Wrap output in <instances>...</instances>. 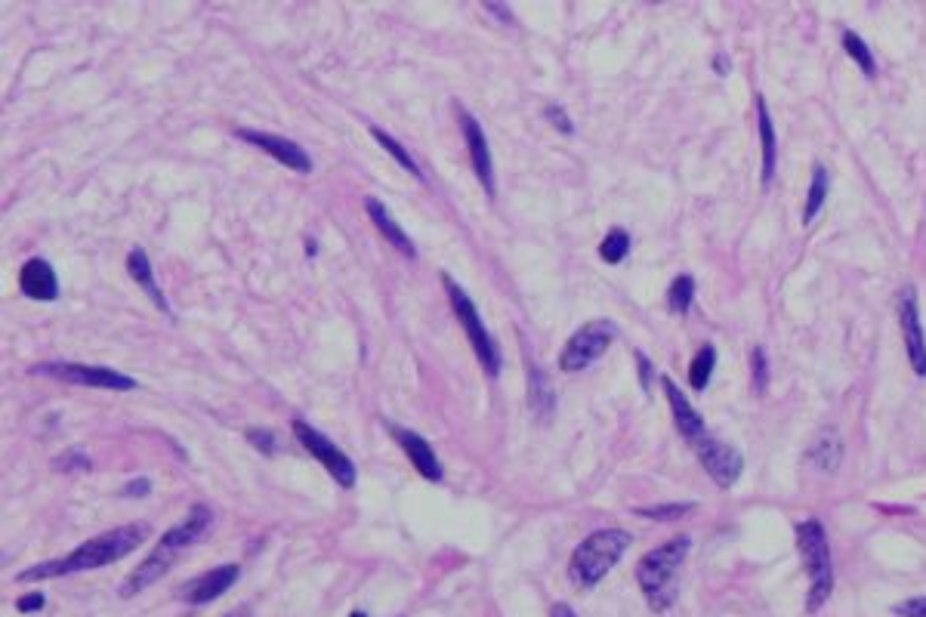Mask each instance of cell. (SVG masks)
Listing matches in <instances>:
<instances>
[{
    "label": "cell",
    "instance_id": "ba28073f",
    "mask_svg": "<svg viewBox=\"0 0 926 617\" xmlns=\"http://www.w3.org/2000/svg\"><path fill=\"white\" fill-rule=\"evenodd\" d=\"M34 374L44 377H56L75 386H90V389H112V392H133L136 380L115 371V368H102V365H78V361H44V365H34Z\"/></svg>",
    "mask_w": 926,
    "mask_h": 617
},
{
    "label": "cell",
    "instance_id": "f546056e",
    "mask_svg": "<svg viewBox=\"0 0 926 617\" xmlns=\"http://www.w3.org/2000/svg\"><path fill=\"white\" fill-rule=\"evenodd\" d=\"M751 380H754V392L766 395V389H769V358H766L763 346H754V352H751Z\"/></svg>",
    "mask_w": 926,
    "mask_h": 617
},
{
    "label": "cell",
    "instance_id": "5b68a950",
    "mask_svg": "<svg viewBox=\"0 0 926 617\" xmlns=\"http://www.w3.org/2000/svg\"><path fill=\"white\" fill-rule=\"evenodd\" d=\"M797 550L809 577V596H806V611L815 614L822 611V605L834 593V559L828 547V531L818 519H803L797 525Z\"/></svg>",
    "mask_w": 926,
    "mask_h": 617
},
{
    "label": "cell",
    "instance_id": "d6a6232c",
    "mask_svg": "<svg viewBox=\"0 0 926 617\" xmlns=\"http://www.w3.org/2000/svg\"><path fill=\"white\" fill-rule=\"evenodd\" d=\"M893 611H896L899 617H926V596L905 599V602L893 605Z\"/></svg>",
    "mask_w": 926,
    "mask_h": 617
},
{
    "label": "cell",
    "instance_id": "83f0119b",
    "mask_svg": "<svg viewBox=\"0 0 926 617\" xmlns=\"http://www.w3.org/2000/svg\"><path fill=\"white\" fill-rule=\"evenodd\" d=\"M627 253H630V235H627L624 229H612L609 235L602 238V244H599V257H602L605 263H609V266L624 263Z\"/></svg>",
    "mask_w": 926,
    "mask_h": 617
},
{
    "label": "cell",
    "instance_id": "2e32d148",
    "mask_svg": "<svg viewBox=\"0 0 926 617\" xmlns=\"http://www.w3.org/2000/svg\"><path fill=\"white\" fill-rule=\"evenodd\" d=\"M661 386H664V395H667V405H670V411H673V420H676V429H680V435L686 442H698L701 435H707V429H704V417L692 408V402L683 395V389L676 386L670 377H661Z\"/></svg>",
    "mask_w": 926,
    "mask_h": 617
},
{
    "label": "cell",
    "instance_id": "4dcf8cb0",
    "mask_svg": "<svg viewBox=\"0 0 926 617\" xmlns=\"http://www.w3.org/2000/svg\"><path fill=\"white\" fill-rule=\"evenodd\" d=\"M544 118L559 130V133H565V136H572L575 133V124H572V118L565 115V108L562 105H547L544 108Z\"/></svg>",
    "mask_w": 926,
    "mask_h": 617
},
{
    "label": "cell",
    "instance_id": "277c9868",
    "mask_svg": "<svg viewBox=\"0 0 926 617\" xmlns=\"http://www.w3.org/2000/svg\"><path fill=\"white\" fill-rule=\"evenodd\" d=\"M630 531L624 528H599L593 534H587L581 540V547L572 553V562H568V577L578 590H593L599 580L609 574L621 556L630 550Z\"/></svg>",
    "mask_w": 926,
    "mask_h": 617
},
{
    "label": "cell",
    "instance_id": "4316f807",
    "mask_svg": "<svg viewBox=\"0 0 926 617\" xmlns=\"http://www.w3.org/2000/svg\"><path fill=\"white\" fill-rule=\"evenodd\" d=\"M371 136H374V139H377V142L383 145V152H386V155H393V158H396V164H399L402 170H408L411 176H417L420 183H423L426 176H423L420 164H417V161L411 158V152L405 149V145H402L399 139H393V136H389V133H383L380 127H371Z\"/></svg>",
    "mask_w": 926,
    "mask_h": 617
},
{
    "label": "cell",
    "instance_id": "e0dca14e",
    "mask_svg": "<svg viewBox=\"0 0 926 617\" xmlns=\"http://www.w3.org/2000/svg\"><path fill=\"white\" fill-rule=\"evenodd\" d=\"M19 290H22L25 297H31V300L53 303V300L59 297L56 269H53L47 260H41V257L28 260V263L22 266V272H19Z\"/></svg>",
    "mask_w": 926,
    "mask_h": 617
},
{
    "label": "cell",
    "instance_id": "e575fe53",
    "mask_svg": "<svg viewBox=\"0 0 926 617\" xmlns=\"http://www.w3.org/2000/svg\"><path fill=\"white\" fill-rule=\"evenodd\" d=\"M44 593H31V596H22L19 602H16V608L22 611V614H28V611H41L44 608Z\"/></svg>",
    "mask_w": 926,
    "mask_h": 617
},
{
    "label": "cell",
    "instance_id": "603a6c76",
    "mask_svg": "<svg viewBox=\"0 0 926 617\" xmlns=\"http://www.w3.org/2000/svg\"><path fill=\"white\" fill-rule=\"evenodd\" d=\"M828 192H831L828 167H825V164H815V167H812V183H809V192H806V201H803V226H812L815 216L825 210Z\"/></svg>",
    "mask_w": 926,
    "mask_h": 617
},
{
    "label": "cell",
    "instance_id": "d590c367",
    "mask_svg": "<svg viewBox=\"0 0 926 617\" xmlns=\"http://www.w3.org/2000/svg\"><path fill=\"white\" fill-rule=\"evenodd\" d=\"M59 466H62V469H68V466H78V469H90V460H87L84 454H78V451H71V454H65V457L59 460Z\"/></svg>",
    "mask_w": 926,
    "mask_h": 617
},
{
    "label": "cell",
    "instance_id": "f35d334b",
    "mask_svg": "<svg viewBox=\"0 0 926 617\" xmlns=\"http://www.w3.org/2000/svg\"><path fill=\"white\" fill-rule=\"evenodd\" d=\"M550 617H578V614H575V608H572V605L556 602V605H553V611H550Z\"/></svg>",
    "mask_w": 926,
    "mask_h": 617
},
{
    "label": "cell",
    "instance_id": "44dd1931",
    "mask_svg": "<svg viewBox=\"0 0 926 617\" xmlns=\"http://www.w3.org/2000/svg\"><path fill=\"white\" fill-rule=\"evenodd\" d=\"M757 124H760V145H763V186H772L775 161H778V142H775V124L769 115V105L763 96H757Z\"/></svg>",
    "mask_w": 926,
    "mask_h": 617
},
{
    "label": "cell",
    "instance_id": "6da1fadb",
    "mask_svg": "<svg viewBox=\"0 0 926 617\" xmlns=\"http://www.w3.org/2000/svg\"><path fill=\"white\" fill-rule=\"evenodd\" d=\"M149 537V525H124L115 531H105L99 537H90L87 543H81L78 550H71L62 559L53 562H41L31 565L28 571L19 574L22 584H34V580H53V577H68V574H81V571H96L112 562H121L124 556H130L142 540Z\"/></svg>",
    "mask_w": 926,
    "mask_h": 617
},
{
    "label": "cell",
    "instance_id": "52a82bcc",
    "mask_svg": "<svg viewBox=\"0 0 926 617\" xmlns=\"http://www.w3.org/2000/svg\"><path fill=\"white\" fill-rule=\"evenodd\" d=\"M615 337H618L615 321H609V318L587 321L581 331H575L572 337H568V343L559 355V371H565V374L587 371L593 361H599L605 352H609Z\"/></svg>",
    "mask_w": 926,
    "mask_h": 617
},
{
    "label": "cell",
    "instance_id": "8992f818",
    "mask_svg": "<svg viewBox=\"0 0 926 617\" xmlns=\"http://www.w3.org/2000/svg\"><path fill=\"white\" fill-rule=\"evenodd\" d=\"M442 287H445L448 303H451V309H454V315H457V324L463 328V334H467V340H470V346H473V352H476V358H479L482 371H485L488 377H497V374H501V365H504L501 346H497V340H494L491 331L485 328V321H482L476 303L470 300L467 290H463L451 275H442Z\"/></svg>",
    "mask_w": 926,
    "mask_h": 617
},
{
    "label": "cell",
    "instance_id": "7c38bea8",
    "mask_svg": "<svg viewBox=\"0 0 926 617\" xmlns=\"http://www.w3.org/2000/svg\"><path fill=\"white\" fill-rule=\"evenodd\" d=\"M235 136L244 139V142H251L254 149L266 152L269 158H275L278 164H284L294 173H312V158L300 149L294 139H284V136L266 133V130H251V127H238Z\"/></svg>",
    "mask_w": 926,
    "mask_h": 617
},
{
    "label": "cell",
    "instance_id": "836d02e7",
    "mask_svg": "<svg viewBox=\"0 0 926 617\" xmlns=\"http://www.w3.org/2000/svg\"><path fill=\"white\" fill-rule=\"evenodd\" d=\"M636 365H639V383H643V389H652V374H655L652 361L643 352H636Z\"/></svg>",
    "mask_w": 926,
    "mask_h": 617
},
{
    "label": "cell",
    "instance_id": "7a4b0ae2",
    "mask_svg": "<svg viewBox=\"0 0 926 617\" xmlns=\"http://www.w3.org/2000/svg\"><path fill=\"white\" fill-rule=\"evenodd\" d=\"M210 522H213L210 506H207V503H195L180 522H176L170 531H164V537L155 543V550L124 577L121 599H133V596H139L142 590H149V587L155 584V580H161V577L173 568V562L180 559V556L192 547V543L210 528Z\"/></svg>",
    "mask_w": 926,
    "mask_h": 617
},
{
    "label": "cell",
    "instance_id": "f1b7e54d",
    "mask_svg": "<svg viewBox=\"0 0 926 617\" xmlns=\"http://www.w3.org/2000/svg\"><path fill=\"white\" fill-rule=\"evenodd\" d=\"M692 510H695V503H661V506H639L636 516L658 519V522H673V519H680V516L692 513Z\"/></svg>",
    "mask_w": 926,
    "mask_h": 617
},
{
    "label": "cell",
    "instance_id": "8fae6325",
    "mask_svg": "<svg viewBox=\"0 0 926 617\" xmlns=\"http://www.w3.org/2000/svg\"><path fill=\"white\" fill-rule=\"evenodd\" d=\"M692 448H695V454L704 466V473L714 479L717 488H732L741 479L744 457L735 445H726V442L714 439V435H701Z\"/></svg>",
    "mask_w": 926,
    "mask_h": 617
},
{
    "label": "cell",
    "instance_id": "60d3db41",
    "mask_svg": "<svg viewBox=\"0 0 926 617\" xmlns=\"http://www.w3.org/2000/svg\"><path fill=\"white\" fill-rule=\"evenodd\" d=\"M349 617H368V614H365V611H352Z\"/></svg>",
    "mask_w": 926,
    "mask_h": 617
},
{
    "label": "cell",
    "instance_id": "8d00e7d4",
    "mask_svg": "<svg viewBox=\"0 0 926 617\" xmlns=\"http://www.w3.org/2000/svg\"><path fill=\"white\" fill-rule=\"evenodd\" d=\"M149 491H152V482H149V479H139V482H133V485L124 488L127 497H146Z\"/></svg>",
    "mask_w": 926,
    "mask_h": 617
},
{
    "label": "cell",
    "instance_id": "3957f363",
    "mask_svg": "<svg viewBox=\"0 0 926 617\" xmlns=\"http://www.w3.org/2000/svg\"><path fill=\"white\" fill-rule=\"evenodd\" d=\"M689 537H673L636 562V584L652 611L664 614L676 599V574L689 556Z\"/></svg>",
    "mask_w": 926,
    "mask_h": 617
},
{
    "label": "cell",
    "instance_id": "484cf974",
    "mask_svg": "<svg viewBox=\"0 0 926 617\" xmlns=\"http://www.w3.org/2000/svg\"><path fill=\"white\" fill-rule=\"evenodd\" d=\"M843 50H846V56L856 62L859 68H862V75L865 78H874L877 75V59H874V53H871V47L859 38L856 31H843Z\"/></svg>",
    "mask_w": 926,
    "mask_h": 617
},
{
    "label": "cell",
    "instance_id": "1f68e13d",
    "mask_svg": "<svg viewBox=\"0 0 926 617\" xmlns=\"http://www.w3.org/2000/svg\"><path fill=\"white\" fill-rule=\"evenodd\" d=\"M247 442H251L263 454H275V435L269 429H257V426L247 429Z\"/></svg>",
    "mask_w": 926,
    "mask_h": 617
},
{
    "label": "cell",
    "instance_id": "ab89813d",
    "mask_svg": "<svg viewBox=\"0 0 926 617\" xmlns=\"http://www.w3.org/2000/svg\"><path fill=\"white\" fill-rule=\"evenodd\" d=\"M223 617H251V605H241V608H235V611H229Z\"/></svg>",
    "mask_w": 926,
    "mask_h": 617
},
{
    "label": "cell",
    "instance_id": "4fadbf2b",
    "mask_svg": "<svg viewBox=\"0 0 926 617\" xmlns=\"http://www.w3.org/2000/svg\"><path fill=\"white\" fill-rule=\"evenodd\" d=\"M457 121H460L463 139H467V152H470V161H473V170L479 176V183H482L485 195L494 198L497 195V183H494V161H491V149H488V136H485L482 124L463 105H457Z\"/></svg>",
    "mask_w": 926,
    "mask_h": 617
},
{
    "label": "cell",
    "instance_id": "7402d4cb",
    "mask_svg": "<svg viewBox=\"0 0 926 617\" xmlns=\"http://www.w3.org/2000/svg\"><path fill=\"white\" fill-rule=\"evenodd\" d=\"M528 405L541 423H547L556 408V395L538 365H528Z\"/></svg>",
    "mask_w": 926,
    "mask_h": 617
},
{
    "label": "cell",
    "instance_id": "ffe728a7",
    "mask_svg": "<svg viewBox=\"0 0 926 617\" xmlns=\"http://www.w3.org/2000/svg\"><path fill=\"white\" fill-rule=\"evenodd\" d=\"M127 272H130V278L146 290L149 294V300L164 312V315H170V306H167V297H164V290L155 284V272H152V263H149V257H146V250L142 247H133L130 253H127Z\"/></svg>",
    "mask_w": 926,
    "mask_h": 617
},
{
    "label": "cell",
    "instance_id": "30bf717a",
    "mask_svg": "<svg viewBox=\"0 0 926 617\" xmlns=\"http://www.w3.org/2000/svg\"><path fill=\"white\" fill-rule=\"evenodd\" d=\"M896 312H899V328H902V343H905V352H908V365L917 377H926V334H923V324H920V300H917L914 284L899 290Z\"/></svg>",
    "mask_w": 926,
    "mask_h": 617
},
{
    "label": "cell",
    "instance_id": "cb8c5ba5",
    "mask_svg": "<svg viewBox=\"0 0 926 617\" xmlns=\"http://www.w3.org/2000/svg\"><path fill=\"white\" fill-rule=\"evenodd\" d=\"M714 368H717V349L710 346V343H704V346L695 352L692 365H689V386H692L695 392H704L707 383H710V377H714Z\"/></svg>",
    "mask_w": 926,
    "mask_h": 617
},
{
    "label": "cell",
    "instance_id": "d6986e66",
    "mask_svg": "<svg viewBox=\"0 0 926 617\" xmlns=\"http://www.w3.org/2000/svg\"><path fill=\"white\" fill-rule=\"evenodd\" d=\"M843 451H846L843 448V435L834 426H825V429H818V435L812 439V445L806 451V460L815 469H822V473H837L840 463H843Z\"/></svg>",
    "mask_w": 926,
    "mask_h": 617
},
{
    "label": "cell",
    "instance_id": "ac0fdd59",
    "mask_svg": "<svg viewBox=\"0 0 926 617\" xmlns=\"http://www.w3.org/2000/svg\"><path fill=\"white\" fill-rule=\"evenodd\" d=\"M365 210H368V216H371V223L377 226V232L383 235V241H389L393 244L402 257H408V260H417V247H414V241L405 235V229L393 220V213L386 210V204L380 201V198H368L365 201Z\"/></svg>",
    "mask_w": 926,
    "mask_h": 617
},
{
    "label": "cell",
    "instance_id": "5bb4252c",
    "mask_svg": "<svg viewBox=\"0 0 926 617\" xmlns=\"http://www.w3.org/2000/svg\"><path fill=\"white\" fill-rule=\"evenodd\" d=\"M241 577V565H220V568H210L198 577H192L189 584L180 590L183 602L189 605H207L213 599H220L223 593H229Z\"/></svg>",
    "mask_w": 926,
    "mask_h": 617
},
{
    "label": "cell",
    "instance_id": "74e56055",
    "mask_svg": "<svg viewBox=\"0 0 926 617\" xmlns=\"http://www.w3.org/2000/svg\"><path fill=\"white\" fill-rule=\"evenodd\" d=\"M729 68H732V62H729L723 53H717V56H714V71H717V75H720V78H726V75H729Z\"/></svg>",
    "mask_w": 926,
    "mask_h": 617
},
{
    "label": "cell",
    "instance_id": "9a60e30c",
    "mask_svg": "<svg viewBox=\"0 0 926 617\" xmlns=\"http://www.w3.org/2000/svg\"><path fill=\"white\" fill-rule=\"evenodd\" d=\"M386 429H389V435L399 442V448L408 454V460L414 463V469L417 473L426 479V482H442V463H439V457H436V451H433V445L423 439V435H417L414 429H405V426H396V423H386Z\"/></svg>",
    "mask_w": 926,
    "mask_h": 617
},
{
    "label": "cell",
    "instance_id": "d4e9b609",
    "mask_svg": "<svg viewBox=\"0 0 926 617\" xmlns=\"http://www.w3.org/2000/svg\"><path fill=\"white\" fill-rule=\"evenodd\" d=\"M692 300H695V278L689 272L676 275L667 287V309L673 315H686L692 309Z\"/></svg>",
    "mask_w": 926,
    "mask_h": 617
},
{
    "label": "cell",
    "instance_id": "9c48e42d",
    "mask_svg": "<svg viewBox=\"0 0 926 617\" xmlns=\"http://www.w3.org/2000/svg\"><path fill=\"white\" fill-rule=\"evenodd\" d=\"M294 435L297 442L328 469V476L340 485V488H355V463L328 439L315 426H309L306 420H294Z\"/></svg>",
    "mask_w": 926,
    "mask_h": 617
}]
</instances>
